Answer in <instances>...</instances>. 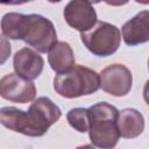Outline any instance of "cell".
<instances>
[{
    "mask_svg": "<svg viewBox=\"0 0 149 149\" xmlns=\"http://www.w3.org/2000/svg\"><path fill=\"white\" fill-rule=\"evenodd\" d=\"M62 115L61 108L48 97L35 99L28 111L14 106L0 108V123L9 130L30 137L43 136Z\"/></svg>",
    "mask_w": 149,
    "mask_h": 149,
    "instance_id": "obj_1",
    "label": "cell"
},
{
    "mask_svg": "<svg viewBox=\"0 0 149 149\" xmlns=\"http://www.w3.org/2000/svg\"><path fill=\"white\" fill-rule=\"evenodd\" d=\"M88 109V136L93 147L113 149L120 139L118 130L119 111L115 106L101 101Z\"/></svg>",
    "mask_w": 149,
    "mask_h": 149,
    "instance_id": "obj_2",
    "label": "cell"
},
{
    "mask_svg": "<svg viewBox=\"0 0 149 149\" xmlns=\"http://www.w3.org/2000/svg\"><path fill=\"white\" fill-rule=\"evenodd\" d=\"M54 88L56 93L66 99L90 95L100 88L99 74L84 65H74L68 72L56 74Z\"/></svg>",
    "mask_w": 149,
    "mask_h": 149,
    "instance_id": "obj_3",
    "label": "cell"
},
{
    "mask_svg": "<svg viewBox=\"0 0 149 149\" xmlns=\"http://www.w3.org/2000/svg\"><path fill=\"white\" fill-rule=\"evenodd\" d=\"M21 40L34 48L36 52L45 54L57 43L56 28L54 23L43 15L24 14Z\"/></svg>",
    "mask_w": 149,
    "mask_h": 149,
    "instance_id": "obj_4",
    "label": "cell"
},
{
    "mask_svg": "<svg viewBox=\"0 0 149 149\" xmlns=\"http://www.w3.org/2000/svg\"><path fill=\"white\" fill-rule=\"evenodd\" d=\"M80 38L86 49L98 57L112 56L120 47V29L106 21H97V23L87 31L80 33Z\"/></svg>",
    "mask_w": 149,
    "mask_h": 149,
    "instance_id": "obj_5",
    "label": "cell"
},
{
    "mask_svg": "<svg viewBox=\"0 0 149 149\" xmlns=\"http://www.w3.org/2000/svg\"><path fill=\"white\" fill-rule=\"evenodd\" d=\"M100 87L113 97H125L133 85V74L123 64H111L99 74Z\"/></svg>",
    "mask_w": 149,
    "mask_h": 149,
    "instance_id": "obj_6",
    "label": "cell"
},
{
    "mask_svg": "<svg viewBox=\"0 0 149 149\" xmlns=\"http://www.w3.org/2000/svg\"><path fill=\"white\" fill-rule=\"evenodd\" d=\"M0 97L12 102L27 104L35 100L36 87L33 81L16 73H8L0 79Z\"/></svg>",
    "mask_w": 149,
    "mask_h": 149,
    "instance_id": "obj_7",
    "label": "cell"
},
{
    "mask_svg": "<svg viewBox=\"0 0 149 149\" xmlns=\"http://www.w3.org/2000/svg\"><path fill=\"white\" fill-rule=\"evenodd\" d=\"M65 22L73 29L84 33L97 23V12L90 1L72 0L63 10Z\"/></svg>",
    "mask_w": 149,
    "mask_h": 149,
    "instance_id": "obj_8",
    "label": "cell"
},
{
    "mask_svg": "<svg viewBox=\"0 0 149 149\" xmlns=\"http://www.w3.org/2000/svg\"><path fill=\"white\" fill-rule=\"evenodd\" d=\"M13 66L17 76L31 81L42 73L44 61L38 52L26 47L15 52L13 57Z\"/></svg>",
    "mask_w": 149,
    "mask_h": 149,
    "instance_id": "obj_9",
    "label": "cell"
},
{
    "mask_svg": "<svg viewBox=\"0 0 149 149\" xmlns=\"http://www.w3.org/2000/svg\"><path fill=\"white\" fill-rule=\"evenodd\" d=\"M122 38L129 47L149 41V12L147 9L137 13L122 26Z\"/></svg>",
    "mask_w": 149,
    "mask_h": 149,
    "instance_id": "obj_10",
    "label": "cell"
},
{
    "mask_svg": "<svg viewBox=\"0 0 149 149\" xmlns=\"http://www.w3.org/2000/svg\"><path fill=\"white\" fill-rule=\"evenodd\" d=\"M116 123L120 136L125 139H135L144 129V118L135 108H125L119 112Z\"/></svg>",
    "mask_w": 149,
    "mask_h": 149,
    "instance_id": "obj_11",
    "label": "cell"
},
{
    "mask_svg": "<svg viewBox=\"0 0 149 149\" xmlns=\"http://www.w3.org/2000/svg\"><path fill=\"white\" fill-rule=\"evenodd\" d=\"M48 62L51 69L57 73H64L74 66V55L68 42L59 41L48 51Z\"/></svg>",
    "mask_w": 149,
    "mask_h": 149,
    "instance_id": "obj_12",
    "label": "cell"
},
{
    "mask_svg": "<svg viewBox=\"0 0 149 149\" xmlns=\"http://www.w3.org/2000/svg\"><path fill=\"white\" fill-rule=\"evenodd\" d=\"M23 16L24 14L21 13H15V12L6 13L0 22L2 35L10 40H21Z\"/></svg>",
    "mask_w": 149,
    "mask_h": 149,
    "instance_id": "obj_13",
    "label": "cell"
},
{
    "mask_svg": "<svg viewBox=\"0 0 149 149\" xmlns=\"http://www.w3.org/2000/svg\"><path fill=\"white\" fill-rule=\"evenodd\" d=\"M66 120L69 125L79 133L88 130V109L84 107H76L68 112Z\"/></svg>",
    "mask_w": 149,
    "mask_h": 149,
    "instance_id": "obj_14",
    "label": "cell"
},
{
    "mask_svg": "<svg viewBox=\"0 0 149 149\" xmlns=\"http://www.w3.org/2000/svg\"><path fill=\"white\" fill-rule=\"evenodd\" d=\"M12 54V45L9 40L0 34V65L5 64Z\"/></svg>",
    "mask_w": 149,
    "mask_h": 149,
    "instance_id": "obj_15",
    "label": "cell"
},
{
    "mask_svg": "<svg viewBox=\"0 0 149 149\" xmlns=\"http://www.w3.org/2000/svg\"><path fill=\"white\" fill-rule=\"evenodd\" d=\"M76 149H95V148L91 144H83V146H78Z\"/></svg>",
    "mask_w": 149,
    "mask_h": 149,
    "instance_id": "obj_16",
    "label": "cell"
}]
</instances>
